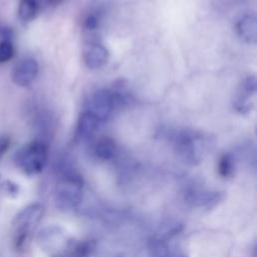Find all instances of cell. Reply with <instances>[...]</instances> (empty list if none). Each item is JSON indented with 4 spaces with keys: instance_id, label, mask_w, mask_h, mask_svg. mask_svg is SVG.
<instances>
[{
    "instance_id": "6da1fadb",
    "label": "cell",
    "mask_w": 257,
    "mask_h": 257,
    "mask_svg": "<svg viewBox=\"0 0 257 257\" xmlns=\"http://www.w3.org/2000/svg\"><path fill=\"white\" fill-rule=\"evenodd\" d=\"M47 147L40 141L31 142L17 151L14 162L17 168L27 176H35L42 172L47 162Z\"/></svg>"
},
{
    "instance_id": "7a4b0ae2",
    "label": "cell",
    "mask_w": 257,
    "mask_h": 257,
    "mask_svg": "<svg viewBox=\"0 0 257 257\" xmlns=\"http://www.w3.org/2000/svg\"><path fill=\"white\" fill-rule=\"evenodd\" d=\"M44 209L40 204H32L23 208L14 218L12 224L16 229L15 247L20 249L30 233L35 229L42 218Z\"/></svg>"
},
{
    "instance_id": "3957f363",
    "label": "cell",
    "mask_w": 257,
    "mask_h": 257,
    "mask_svg": "<svg viewBox=\"0 0 257 257\" xmlns=\"http://www.w3.org/2000/svg\"><path fill=\"white\" fill-rule=\"evenodd\" d=\"M82 182L77 176L64 177L56 187L54 200L55 205L61 210L74 208L81 199Z\"/></svg>"
},
{
    "instance_id": "277c9868",
    "label": "cell",
    "mask_w": 257,
    "mask_h": 257,
    "mask_svg": "<svg viewBox=\"0 0 257 257\" xmlns=\"http://www.w3.org/2000/svg\"><path fill=\"white\" fill-rule=\"evenodd\" d=\"M115 104L112 91L106 88H100L94 91L88 101V109L99 122L105 121L111 114Z\"/></svg>"
},
{
    "instance_id": "5b68a950",
    "label": "cell",
    "mask_w": 257,
    "mask_h": 257,
    "mask_svg": "<svg viewBox=\"0 0 257 257\" xmlns=\"http://www.w3.org/2000/svg\"><path fill=\"white\" fill-rule=\"evenodd\" d=\"M198 139L191 133L182 132L175 136L174 147L179 158L187 164L196 165L200 162Z\"/></svg>"
},
{
    "instance_id": "8992f818",
    "label": "cell",
    "mask_w": 257,
    "mask_h": 257,
    "mask_svg": "<svg viewBox=\"0 0 257 257\" xmlns=\"http://www.w3.org/2000/svg\"><path fill=\"white\" fill-rule=\"evenodd\" d=\"M38 72V62L33 58H25L15 65L12 71V80L19 86H28L35 80Z\"/></svg>"
},
{
    "instance_id": "52a82bcc",
    "label": "cell",
    "mask_w": 257,
    "mask_h": 257,
    "mask_svg": "<svg viewBox=\"0 0 257 257\" xmlns=\"http://www.w3.org/2000/svg\"><path fill=\"white\" fill-rule=\"evenodd\" d=\"M256 92L255 76H248L240 85L239 94L235 100V108L240 113H246L252 108L251 97Z\"/></svg>"
},
{
    "instance_id": "ba28073f",
    "label": "cell",
    "mask_w": 257,
    "mask_h": 257,
    "mask_svg": "<svg viewBox=\"0 0 257 257\" xmlns=\"http://www.w3.org/2000/svg\"><path fill=\"white\" fill-rule=\"evenodd\" d=\"M238 35L247 43H255L257 40V19L254 15H246L242 17L237 25Z\"/></svg>"
},
{
    "instance_id": "9c48e42d",
    "label": "cell",
    "mask_w": 257,
    "mask_h": 257,
    "mask_svg": "<svg viewBox=\"0 0 257 257\" xmlns=\"http://www.w3.org/2000/svg\"><path fill=\"white\" fill-rule=\"evenodd\" d=\"M99 121L97 118L91 114L89 111L82 112L77 120L76 125V133L81 139H90L94 136L97 127H98Z\"/></svg>"
},
{
    "instance_id": "30bf717a",
    "label": "cell",
    "mask_w": 257,
    "mask_h": 257,
    "mask_svg": "<svg viewBox=\"0 0 257 257\" xmlns=\"http://www.w3.org/2000/svg\"><path fill=\"white\" fill-rule=\"evenodd\" d=\"M108 59V51L101 44L92 45L86 55H85V64L90 69H96L101 67Z\"/></svg>"
},
{
    "instance_id": "8fae6325",
    "label": "cell",
    "mask_w": 257,
    "mask_h": 257,
    "mask_svg": "<svg viewBox=\"0 0 257 257\" xmlns=\"http://www.w3.org/2000/svg\"><path fill=\"white\" fill-rule=\"evenodd\" d=\"M115 152H116V146L114 142L107 137H103L99 139L94 148V153L96 157L101 160L111 159L115 155Z\"/></svg>"
},
{
    "instance_id": "7c38bea8",
    "label": "cell",
    "mask_w": 257,
    "mask_h": 257,
    "mask_svg": "<svg viewBox=\"0 0 257 257\" xmlns=\"http://www.w3.org/2000/svg\"><path fill=\"white\" fill-rule=\"evenodd\" d=\"M149 250L152 257H172L175 251H172L166 240L154 237L149 243Z\"/></svg>"
},
{
    "instance_id": "4fadbf2b",
    "label": "cell",
    "mask_w": 257,
    "mask_h": 257,
    "mask_svg": "<svg viewBox=\"0 0 257 257\" xmlns=\"http://www.w3.org/2000/svg\"><path fill=\"white\" fill-rule=\"evenodd\" d=\"M38 12L37 0H21L18 6V16L24 21L28 22L35 18Z\"/></svg>"
},
{
    "instance_id": "5bb4252c",
    "label": "cell",
    "mask_w": 257,
    "mask_h": 257,
    "mask_svg": "<svg viewBox=\"0 0 257 257\" xmlns=\"http://www.w3.org/2000/svg\"><path fill=\"white\" fill-rule=\"evenodd\" d=\"M187 199L197 206H209L215 204L218 200V194L203 192V191H191L188 194Z\"/></svg>"
},
{
    "instance_id": "9a60e30c",
    "label": "cell",
    "mask_w": 257,
    "mask_h": 257,
    "mask_svg": "<svg viewBox=\"0 0 257 257\" xmlns=\"http://www.w3.org/2000/svg\"><path fill=\"white\" fill-rule=\"evenodd\" d=\"M14 56V46L9 40L0 42V63L9 61Z\"/></svg>"
},
{
    "instance_id": "2e32d148",
    "label": "cell",
    "mask_w": 257,
    "mask_h": 257,
    "mask_svg": "<svg viewBox=\"0 0 257 257\" xmlns=\"http://www.w3.org/2000/svg\"><path fill=\"white\" fill-rule=\"evenodd\" d=\"M233 172L232 159L228 155H224L219 162V173L222 177H228Z\"/></svg>"
},
{
    "instance_id": "e0dca14e",
    "label": "cell",
    "mask_w": 257,
    "mask_h": 257,
    "mask_svg": "<svg viewBox=\"0 0 257 257\" xmlns=\"http://www.w3.org/2000/svg\"><path fill=\"white\" fill-rule=\"evenodd\" d=\"M1 189L4 191V193H6L7 195H10V196L16 195L18 193V186L11 181H5L1 185Z\"/></svg>"
},
{
    "instance_id": "ac0fdd59",
    "label": "cell",
    "mask_w": 257,
    "mask_h": 257,
    "mask_svg": "<svg viewBox=\"0 0 257 257\" xmlns=\"http://www.w3.org/2000/svg\"><path fill=\"white\" fill-rule=\"evenodd\" d=\"M9 146H10V139L7 136H1L0 137V161L8 151Z\"/></svg>"
},
{
    "instance_id": "d6986e66",
    "label": "cell",
    "mask_w": 257,
    "mask_h": 257,
    "mask_svg": "<svg viewBox=\"0 0 257 257\" xmlns=\"http://www.w3.org/2000/svg\"><path fill=\"white\" fill-rule=\"evenodd\" d=\"M84 25H85V28H86V29H89V30L95 29L96 26H97V19H96V17L93 16V15L88 16V17L85 19Z\"/></svg>"
},
{
    "instance_id": "ffe728a7",
    "label": "cell",
    "mask_w": 257,
    "mask_h": 257,
    "mask_svg": "<svg viewBox=\"0 0 257 257\" xmlns=\"http://www.w3.org/2000/svg\"><path fill=\"white\" fill-rule=\"evenodd\" d=\"M172 257H187L185 254H183V253H180V252H175L174 254H173V256Z\"/></svg>"
}]
</instances>
